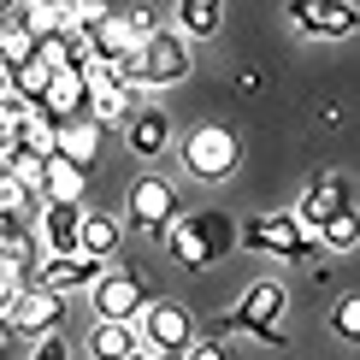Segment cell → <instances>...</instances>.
<instances>
[{
	"instance_id": "1",
	"label": "cell",
	"mask_w": 360,
	"mask_h": 360,
	"mask_svg": "<svg viewBox=\"0 0 360 360\" xmlns=\"http://www.w3.org/2000/svg\"><path fill=\"white\" fill-rule=\"evenodd\" d=\"M166 243L177 254V266H189V272H207V266H219L224 254L236 248V224L231 213H219V207H207V213H177L166 224Z\"/></svg>"
},
{
	"instance_id": "2",
	"label": "cell",
	"mask_w": 360,
	"mask_h": 360,
	"mask_svg": "<svg viewBox=\"0 0 360 360\" xmlns=\"http://www.w3.org/2000/svg\"><path fill=\"white\" fill-rule=\"evenodd\" d=\"M236 166H243V142L231 124H195L184 136V172L195 184H224Z\"/></svg>"
},
{
	"instance_id": "3",
	"label": "cell",
	"mask_w": 360,
	"mask_h": 360,
	"mask_svg": "<svg viewBox=\"0 0 360 360\" xmlns=\"http://www.w3.org/2000/svg\"><path fill=\"white\" fill-rule=\"evenodd\" d=\"M136 342L154 360H184V349L195 337H201V325H195V313L184 307V302H148L142 313H136Z\"/></svg>"
},
{
	"instance_id": "4",
	"label": "cell",
	"mask_w": 360,
	"mask_h": 360,
	"mask_svg": "<svg viewBox=\"0 0 360 360\" xmlns=\"http://www.w3.org/2000/svg\"><path fill=\"white\" fill-rule=\"evenodd\" d=\"M136 71H142V89H172L195 71V41L184 30H154L136 53Z\"/></svg>"
},
{
	"instance_id": "5",
	"label": "cell",
	"mask_w": 360,
	"mask_h": 360,
	"mask_svg": "<svg viewBox=\"0 0 360 360\" xmlns=\"http://www.w3.org/2000/svg\"><path fill=\"white\" fill-rule=\"evenodd\" d=\"M236 243L254 248V254H272V260H307V254H319L313 231H302L295 213H260V219H248L243 231H236Z\"/></svg>"
},
{
	"instance_id": "6",
	"label": "cell",
	"mask_w": 360,
	"mask_h": 360,
	"mask_svg": "<svg viewBox=\"0 0 360 360\" xmlns=\"http://www.w3.org/2000/svg\"><path fill=\"white\" fill-rule=\"evenodd\" d=\"M283 313H290L283 283L254 278L248 295H243V302H236V313H231V325H236V331H248V337H260V342H272V349H283Z\"/></svg>"
},
{
	"instance_id": "7",
	"label": "cell",
	"mask_w": 360,
	"mask_h": 360,
	"mask_svg": "<svg viewBox=\"0 0 360 360\" xmlns=\"http://www.w3.org/2000/svg\"><path fill=\"white\" fill-rule=\"evenodd\" d=\"M59 319H65V302H59L53 290H41V283H24L18 295H12V307H6V331L12 337H53L59 331Z\"/></svg>"
},
{
	"instance_id": "8",
	"label": "cell",
	"mask_w": 360,
	"mask_h": 360,
	"mask_svg": "<svg viewBox=\"0 0 360 360\" xmlns=\"http://www.w3.org/2000/svg\"><path fill=\"white\" fill-rule=\"evenodd\" d=\"M124 219L136 224V231H154V236H166V224L177 219V184H166V177H154V172H142L136 184H130Z\"/></svg>"
},
{
	"instance_id": "9",
	"label": "cell",
	"mask_w": 360,
	"mask_h": 360,
	"mask_svg": "<svg viewBox=\"0 0 360 360\" xmlns=\"http://www.w3.org/2000/svg\"><path fill=\"white\" fill-rule=\"evenodd\" d=\"M283 18H290V30H302V36L337 41V36L354 30V0H290Z\"/></svg>"
},
{
	"instance_id": "10",
	"label": "cell",
	"mask_w": 360,
	"mask_h": 360,
	"mask_svg": "<svg viewBox=\"0 0 360 360\" xmlns=\"http://www.w3.org/2000/svg\"><path fill=\"white\" fill-rule=\"evenodd\" d=\"M89 290H95V313H101V319L136 325V313L148 307V283H142L136 272H101Z\"/></svg>"
},
{
	"instance_id": "11",
	"label": "cell",
	"mask_w": 360,
	"mask_h": 360,
	"mask_svg": "<svg viewBox=\"0 0 360 360\" xmlns=\"http://www.w3.org/2000/svg\"><path fill=\"white\" fill-rule=\"evenodd\" d=\"M101 260H89V254H41L36 266L24 272V283H41V290H53V295H65V290H89L101 272H95Z\"/></svg>"
},
{
	"instance_id": "12",
	"label": "cell",
	"mask_w": 360,
	"mask_h": 360,
	"mask_svg": "<svg viewBox=\"0 0 360 360\" xmlns=\"http://www.w3.org/2000/svg\"><path fill=\"white\" fill-rule=\"evenodd\" d=\"M337 213H354V195H349V184H342L337 172H325V177L307 184L302 207H295V224H302V231H319V224L337 219Z\"/></svg>"
},
{
	"instance_id": "13",
	"label": "cell",
	"mask_w": 360,
	"mask_h": 360,
	"mask_svg": "<svg viewBox=\"0 0 360 360\" xmlns=\"http://www.w3.org/2000/svg\"><path fill=\"white\" fill-rule=\"evenodd\" d=\"M77 224H83V201H36L41 254H77Z\"/></svg>"
},
{
	"instance_id": "14",
	"label": "cell",
	"mask_w": 360,
	"mask_h": 360,
	"mask_svg": "<svg viewBox=\"0 0 360 360\" xmlns=\"http://www.w3.org/2000/svg\"><path fill=\"white\" fill-rule=\"evenodd\" d=\"M30 112H41L48 124L89 118V83H83V71H53V77H48V95H41Z\"/></svg>"
},
{
	"instance_id": "15",
	"label": "cell",
	"mask_w": 360,
	"mask_h": 360,
	"mask_svg": "<svg viewBox=\"0 0 360 360\" xmlns=\"http://www.w3.org/2000/svg\"><path fill=\"white\" fill-rule=\"evenodd\" d=\"M83 36H89V53H95L101 65H124V59L142 53V36H136V24H130L124 12H107V18L89 24Z\"/></svg>"
},
{
	"instance_id": "16",
	"label": "cell",
	"mask_w": 360,
	"mask_h": 360,
	"mask_svg": "<svg viewBox=\"0 0 360 360\" xmlns=\"http://www.w3.org/2000/svg\"><path fill=\"white\" fill-rule=\"evenodd\" d=\"M101 136H107V130H101L95 118H71V124H59V136H53V160L89 172V166H95V154H101Z\"/></svg>"
},
{
	"instance_id": "17",
	"label": "cell",
	"mask_w": 360,
	"mask_h": 360,
	"mask_svg": "<svg viewBox=\"0 0 360 360\" xmlns=\"http://www.w3.org/2000/svg\"><path fill=\"white\" fill-rule=\"evenodd\" d=\"M142 342H136V325H124V319H95L89 325V354L95 360H130Z\"/></svg>"
},
{
	"instance_id": "18",
	"label": "cell",
	"mask_w": 360,
	"mask_h": 360,
	"mask_svg": "<svg viewBox=\"0 0 360 360\" xmlns=\"http://www.w3.org/2000/svg\"><path fill=\"white\" fill-rule=\"evenodd\" d=\"M124 142H130V154L154 160L160 148H166V112H160V107H136L124 118Z\"/></svg>"
},
{
	"instance_id": "19",
	"label": "cell",
	"mask_w": 360,
	"mask_h": 360,
	"mask_svg": "<svg viewBox=\"0 0 360 360\" xmlns=\"http://www.w3.org/2000/svg\"><path fill=\"white\" fill-rule=\"evenodd\" d=\"M77 254H89V260L118 254V219H112V213H83V224H77Z\"/></svg>"
},
{
	"instance_id": "20",
	"label": "cell",
	"mask_w": 360,
	"mask_h": 360,
	"mask_svg": "<svg viewBox=\"0 0 360 360\" xmlns=\"http://www.w3.org/2000/svg\"><path fill=\"white\" fill-rule=\"evenodd\" d=\"M219 24H224V0H177V30L189 41L219 36Z\"/></svg>"
},
{
	"instance_id": "21",
	"label": "cell",
	"mask_w": 360,
	"mask_h": 360,
	"mask_svg": "<svg viewBox=\"0 0 360 360\" xmlns=\"http://www.w3.org/2000/svg\"><path fill=\"white\" fill-rule=\"evenodd\" d=\"M0 172H6L12 184H24V189H30V195L41 201V177H48V160H41V154H30V148H6Z\"/></svg>"
},
{
	"instance_id": "22",
	"label": "cell",
	"mask_w": 360,
	"mask_h": 360,
	"mask_svg": "<svg viewBox=\"0 0 360 360\" xmlns=\"http://www.w3.org/2000/svg\"><path fill=\"white\" fill-rule=\"evenodd\" d=\"M41 201H83V172L65 166V160H48V177H41Z\"/></svg>"
},
{
	"instance_id": "23",
	"label": "cell",
	"mask_w": 360,
	"mask_h": 360,
	"mask_svg": "<svg viewBox=\"0 0 360 360\" xmlns=\"http://www.w3.org/2000/svg\"><path fill=\"white\" fill-rule=\"evenodd\" d=\"M313 243L319 248H337V254H349L360 243V231H354V213H337V219H325L319 231H313Z\"/></svg>"
},
{
	"instance_id": "24",
	"label": "cell",
	"mask_w": 360,
	"mask_h": 360,
	"mask_svg": "<svg viewBox=\"0 0 360 360\" xmlns=\"http://www.w3.org/2000/svg\"><path fill=\"white\" fill-rule=\"evenodd\" d=\"M0 213H36V195L24 184H12L6 172H0Z\"/></svg>"
},
{
	"instance_id": "25",
	"label": "cell",
	"mask_w": 360,
	"mask_h": 360,
	"mask_svg": "<svg viewBox=\"0 0 360 360\" xmlns=\"http://www.w3.org/2000/svg\"><path fill=\"white\" fill-rule=\"evenodd\" d=\"M331 325H337V337H360V295H342L337 302V313H331Z\"/></svg>"
},
{
	"instance_id": "26",
	"label": "cell",
	"mask_w": 360,
	"mask_h": 360,
	"mask_svg": "<svg viewBox=\"0 0 360 360\" xmlns=\"http://www.w3.org/2000/svg\"><path fill=\"white\" fill-rule=\"evenodd\" d=\"M184 360H224V349H219L213 337H195L189 349H184Z\"/></svg>"
},
{
	"instance_id": "27",
	"label": "cell",
	"mask_w": 360,
	"mask_h": 360,
	"mask_svg": "<svg viewBox=\"0 0 360 360\" xmlns=\"http://www.w3.org/2000/svg\"><path fill=\"white\" fill-rule=\"evenodd\" d=\"M30 360H71V349H65V342H59V331H53V337L36 342V354H30Z\"/></svg>"
},
{
	"instance_id": "28",
	"label": "cell",
	"mask_w": 360,
	"mask_h": 360,
	"mask_svg": "<svg viewBox=\"0 0 360 360\" xmlns=\"http://www.w3.org/2000/svg\"><path fill=\"white\" fill-rule=\"evenodd\" d=\"M130 360H154V354H148V349H136V354H130Z\"/></svg>"
},
{
	"instance_id": "29",
	"label": "cell",
	"mask_w": 360,
	"mask_h": 360,
	"mask_svg": "<svg viewBox=\"0 0 360 360\" xmlns=\"http://www.w3.org/2000/svg\"><path fill=\"white\" fill-rule=\"evenodd\" d=\"M0 95H6V71H0Z\"/></svg>"
}]
</instances>
